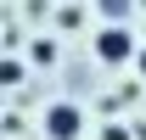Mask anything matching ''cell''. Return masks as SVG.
<instances>
[{
	"mask_svg": "<svg viewBox=\"0 0 146 140\" xmlns=\"http://www.w3.org/2000/svg\"><path fill=\"white\" fill-rule=\"evenodd\" d=\"M96 51H101V62H124V56L135 51V39H129L124 28H101V39H96Z\"/></svg>",
	"mask_w": 146,
	"mask_h": 140,
	"instance_id": "obj_1",
	"label": "cell"
},
{
	"mask_svg": "<svg viewBox=\"0 0 146 140\" xmlns=\"http://www.w3.org/2000/svg\"><path fill=\"white\" fill-rule=\"evenodd\" d=\"M45 129H51V140H73L79 135V106H51L45 112Z\"/></svg>",
	"mask_w": 146,
	"mask_h": 140,
	"instance_id": "obj_2",
	"label": "cell"
},
{
	"mask_svg": "<svg viewBox=\"0 0 146 140\" xmlns=\"http://www.w3.org/2000/svg\"><path fill=\"white\" fill-rule=\"evenodd\" d=\"M141 73H146V51H141Z\"/></svg>",
	"mask_w": 146,
	"mask_h": 140,
	"instance_id": "obj_3",
	"label": "cell"
}]
</instances>
